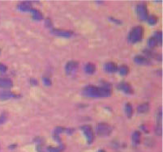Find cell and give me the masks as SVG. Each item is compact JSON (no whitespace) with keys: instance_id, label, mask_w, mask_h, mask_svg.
I'll return each instance as SVG.
<instances>
[{"instance_id":"obj_18","label":"cell","mask_w":163,"mask_h":152,"mask_svg":"<svg viewBox=\"0 0 163 152\" xmlns=\"http://www.w3.org/2000/svg\"><path fill=\"white\" fill-rule=\"evenodd\" d=\"M119 73L122 75H126V74H128V72H129V69H128V67L126 65H123V66H120L119 68Z\"/></svg>"},{"instance_id":"obj_20","label":"cell","mask_w":163,"mask_h":152,"mask_svg":"<svg viewBox=\"0 0 163 152\" xmlns=\"http://www.w3.org/2000/svg\"><path fill=\"white\" fill-rule=\"evenodd\" d=\"M148 45H149V47L153 48L158 45V42H157V41L155 39L154 37H151V38H149V41H148Z\"/></svg>"},{"instance_id":"obj_15","label":"cell","mask_w":163,"mask_h":152,"mask_svg":"<svg viewBox=\"0 0 163 152\" xmlns=\"http://www.w3.org/2000/svg\"><path fill=\"white\" fill-rule=\"evenodd\" d=\"M31 12L33 18L37 20H39L42 19V14L41 13V11H39L37 9H31Z\"/></svg>"},{"instance_id":"obj_11","label":"cell","mask_w":163,"mask_h":152,"mask_svg":"<svg viewBox=\"0 0 163 152\" xmlns=\"http://www.w3.org/2000/svg\"><path fill=\"white\" fill-rule=\"evenodd\" d=\"M16 96L12 92L8 91H0V100H8L11 98H14Z\"/></svg>"},{"instance_id":"obj_19","label":"cell","mask_w":163,"mask_h":152,"mask_svg":"<svg viewBox=\"0 0 163 152\" xmlns=\"http://www.w3.org/2000/svg\"><path fill=\"white\" fill-rule=\"evenodd\" d=\"M20 9H21L22 11H30L31 10V6L29 2H22L20 5Z\"/></svg>"},{"instance_id":"obj_2","label":"cell","mask_w":163,"mask_h":152,"mask_svg":"<svg viewBox=\"0 0 163 152\" xmlns=\"http://www.w3.org/2000/svg\"><path fill=\"white\" fill-rule=\"evenodd\" d=\"M144 35V29L141 26H136L134 29H132V31L129 33L128 40L132 43H136L142 39Z\"/></svg>"},{"instance_id":"obj_7","label":"cell","mask_w":163,"mask_h":152,"mask_svg":"<svg viewBox=\"0 0 163 152\" xmlns=\"http://www.w3.org/2000/svg\"><path fill=\"white\" fill-rule=\"evenodd\" d=\"M119 88L120 90H122L123 92L127 93V94H132L133 93V89L131 87L130 84H128V83L123 82L119 84Z\"/></svg>"},{"instance_id":"obj_25","label":"cell","mask_w":163,"mask_h":152,"mask_svg":"<svg viewBox=\"0 0 163 152\" xmlns=\"http://www.w3.org/2000/svg\"><path fill=\"white\" fill-rule=\"evenodd\" d=\"M98 152H105V151H104V150H99V151H98Z\"/></svg>"},{"instance_id":"obj_4","label":"cell","mask_w":163,"mask_h":152,"mask_svg":"<svg viewBox=\"0 0 163 152\" xmlns=\"http://www.w3.org/2000/svg\"><path fill=\"white\" fill-rule=\"evenodd\" d=\"M136 11H137V15H138L139 18L141 19V20H146L148 17H149V14H148V11H147V7L145 4H139L136 8Z\"/></svg>"},{"instance_id":"obj_1","label":"cell","mask_w":163,"mask_h":152,"mask_svg":"<svg viewBox=\"0 0 163 152\" xmlns=\"http://www.w3.org/2000/svg\"><path fill=\"white\" fill-rule=\"evenodd\" d=\"M83 93L87 96L108 97L110 96L111 92L107 87H97L94 86H88L83 90Z\"/></svg>"},{"instance_id":"obj_21","label":"cell","mask_w":163,"mask_h":152,"mask_svg":"<svg viewBox=\"0 0 163 152\" xmlns=\"http://www.w3.org/2000/svg\"><path fill=\"white\" fill-rule=\"evenodd\" d=\"M147 20H148V21H149L150 25H155L157 22V20H158L157 17L156 16H154V15H152L151 16H149Z\"/></svg>"},{"instance_id":"obj_22","label":"cell","mask_w":163,"mask_h":152,"mask_svg":"<svg viewBox=\"0 0 163 152\" xmlns=\"http://www.w3.org/2000/svg\"><path fill=\"white\" fill-rule=\"evenodd\" d=\"M153 37H154L155 39L157 40V42H158V44L161 45V41H162V35H161V32H157V33H155V36Z\"/></svg>"},{"instance_id":"obj_17","label":"cell","mask_w":163,"mask_h":152,"mask_svg":"<svg viewBox=\"0 0 163 152\" xmlns=\"http://www.w3.org/2000/svg\"><path fill=\"white\" fill-rule=\"evenodd\" d=\"M125 110H126V113L128 117H132V114H133V109H132V106L130 104H127L126 106H125Z\"/></svg>"},{"instance_id":"obj_9","label":"cell","mask_w":163,"mask_h":152,"mask_svg":"<svg viewBox=\"0 0 163 152\" xmlns=\"http://www.w3.org/2000/svg\"><path fill=\"white\" fill-rule=\"evenodd\" d=\"M104 69H105V71L109 72V73H114L118 70V66L114 62H109L105 64Z\"/></svg>"},{"instance_id":"obj_26","label":"cell","mask_w":163,"mask_h":152,"mask_svg":"<svg viewBox=\"0 0 163 152\" xmlns=\"http://www.w3.org/2000/svg\"><path fill=\"white\" fill-rule=\"evenodd\" d=\"M0 52H1V50H0Z\"/></svg>"},{"instance_id":"obj_16","label":"cell","mask_w":163,"mask_h":152,"mask_svg":"<svg viewBox=\"0 0 163 152\" xmlns=\"http://www.w3.org/2000/svg\"><path fill=\"white\" fill-rule=\"evenodd\" d=\"M141 133L139 131H135L132 134V141L136 144L140 143L141 142Z\"/></svg>"},{"instance_id":"obj_5","label":"cell","mask_w":163,"mask_h":152,"mask_svg":"<svg viewBox=\"0 0 163 152\" xmlns=\"http://www.w3.org/2000/svg\"><path fill=\"white\" fill-rule=\"evenodd\" d=\"M82 130L85 135L86 136V138L89 143H91L93 141V138H94L92 127H91L90 125H84V126H82Z\"/></svg>"},{"instance_id":"obj_3","label":"cell","mask_w":163,"mask_h":152,"mask_svg":"<svg viewBox=\"0 0 163 152\" xmlns=\"http://www.w3.org/2000/svg\"><path fill=\"white\" fill-rule=\"evenodd\" d=\"M96 131L99 136L105 137L111 134L112 128L110 125L106 123H99L96 127Z\"/></svg>"},{"instance_id":"obj_8","label":"cell","mask_w":163,"mask_h":152,"mask_svg":"<svg viewBox=\"0 0 163 152\" xmlns=\"http://www.w3.org/2000/svg\"><path fill=\"white\" fill-rule=\"evenodd\" d=\"M134 61L136 64L138 65H144V66H146V65H149L150 64V61L149 59H148L145 57H143L141 55L136 56L134 58Z\"/></svg>"},{"instance_id":"obj_14","label":"cell","mask_w":163,"mask_h":152,"mask_svg":"<svg viewBox=\"0 0 163 152\" xmlns=\"http://www.w3.org/2000/svg\"><path fill=\"white\" fill-rule=\"evenodd\" d=\"M137 110H138L139 113H145L149 110V105L148 103L145 104H141L137 107Z\"/></svg>"},{"instance_id":"obj_6","label":"cell","mask_w":163,"mask_h":152,"mask_svg":"<svg viewBox=\"0 0 163 152\" xmlns=\"http://www.w3.org/2000/svg\"><path fill=\"white\" fill-rule=\"evenodd\" d=\"M77 67H78V62H76V61H70V62H68L67 63L66 66H65V70H66L67 74H73L77 70Z\"/></svg>"},{"instance_id":"obj_13","label":"cell","mask_w":163,"mask_h":152,"mask_svg":"<svg viewBox=\"0 0 163 152\" xmlns=\"http://www.w3.org/2000/svg\"><path fill=\"white\" fill-rule=\"evenodd\" d=\"M85 70L86 73H88V74H93L96 70L95 65L93 63H88L86 66H85Z\"/></svg>"},{"instance_id":"obj_23","label":"cell","mask_w":163,"mask_h":152,"mask_svg":"<svg viewBox=\"0 0 163 152\" xmlns=\"http://www.w3.org/2000/svg\"><path fill=\"white\" fill-rule=\"evenodd\" d=\"M7 67L5 65L0 64V72H1V73H4V72L7 71Z\"/></svg>"},{"instance_id":"obj_12","label":"cell","mask_w":163,"mask_h":152,"mask_svg":"<svg viewBox=\"0 0 163 152\" xmlns=\"http://www.w3.org/2000/svg\"><path fill=\"white\" fill-rule=\"evenodd\" d=\"M53 33L56 35L62 36V37H70L72 33H71L69 31H66V30H60V29H53Z\"/></svg>"},{"instance_id":"obj_24","label":"cell","mask_w":163,"mask_h":152,"mask_svg":"<svg viewBox=\"0 0 163 152\" xmlns=\"http://www.w3.org/2000/svg\"><path fill=\"white\" fill-rule=\"evenodd\" d=\"M43 80H44V83H45V84L48 85V84H50V80L48 78H43Z\"/></svg>"},{"instance_id":"obj_10","label":"cell","mask_w":163,"mask_h":152,"mask_svg":"<svg viewBox=\"0 0 163 152\" xmlns=\"http://www.w3.org/2000/svg\"><path fill=\"white\" fill-rule=\"evenodd\" d=\"M13 83L12 81L6 78H0V87L2 88H8L12 87Z\"/></svg>"}]
</instances>
